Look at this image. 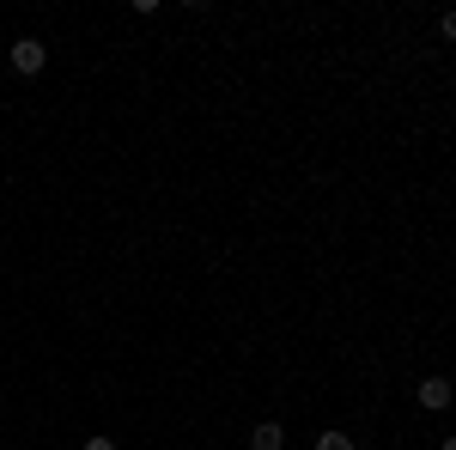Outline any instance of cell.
<instances>
[{"mask_svg":"<svg viewBox=\"0 0 456 450\" xmlns=\"http://www.w3.org/2000/svg\"><path fill=\"white\" fill-rule=\"evenodd\" d=\"M12 68L19 73H43L49 68V43H43V37H19V43H12Z\"/></svg>","mask_w":456,"mask_h":450,"instance_id":"obj_1","label":"cell"},{"mask_svg":"<svg viewBox=\"0 0 456 450\" xmlns=\"http://www.w3.org/2000/svg\"><path fill=\"white\" fill-rule=\"evenodd\" d=\"M249 450H286V426H281V420L249 426Z\"/></svg>","mask_w":456,"mask_h":450,"instance_id":"obj_2","label":"cell"},{"mask_svg":"<svg viewBox=\"0 0 456 450\" xmlns=\"http://www.w3.org/2000/svg\"><path fill=\"white\" fill-rule=\"evenodd\" d=\"M414 396H420V408H432V414H438V408H451V396H456V389H451L444 378H426L420 389H414Z\"/></svg>","mask_w":456,"mask_h":450,"instance_id":"obj_3","label":"cell"},{"mask_svg":"<svg viewBox=\"0 0 456 450\" xmlns=\"http://www.w3.org/2000/svg\"><path fill=\"white\" fill-rule=\"evenodd\" d=\"M316 450H359V445H353L347 432H322V438H316Z\"/></svg>","mask_w":456,"mask_h":450,"instance_id":"obj_4","label":"cell"},{"mask_svg":"<svg viewBox=\"0 0 456 450\" xmlns=\"http://www.w3.org/2000/svg\"><path fill=\"white\" fill-rule=\"evenodd\" d=\"M438 37H444V43H456V12H444V19H438Z\"/></svg>","mask_w":456,"mask_h":450,"instance_id":"obj_5","label":"cell"},{"mask_svg":"<svg viewBox=\"0 0 456 450\" xmlns=\"http://www.w3.org/2000/svg\"><path fill=\"white\" fill-rule=\"evenodd\" d=\"M79 450H116V438H86Z\"/></svg>","mask_w":456,"mask_h":450,"instance_id":"obj_6","label":"cell"},{"mask_svg":"<svg viewBox=\"0 0 456 450\" xmlns=\"http://www.w3.org/2000/svg\"><path fill=\"white\" fill-rule=\"evenodd\" d=\"M444 450H456V438H444Z\"/></svg>","mask_w":456,"mask_h":450,"instance_id":"obj_7","label":"cell"}]
</instances>
